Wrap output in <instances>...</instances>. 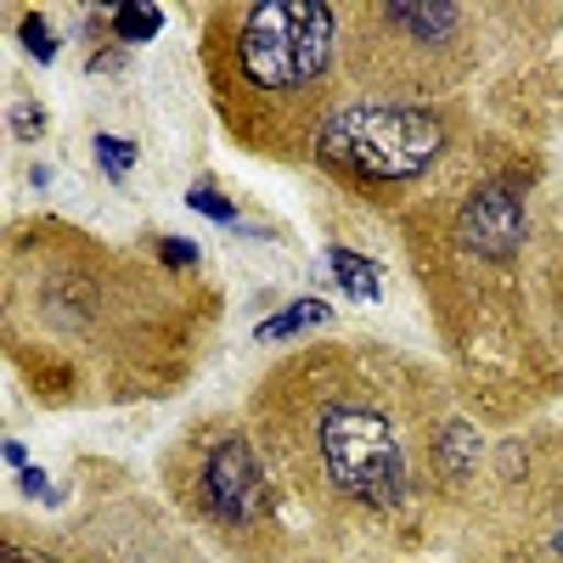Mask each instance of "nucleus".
Returning <instances> with one entry per match:
<instances>
[{
	"instance_id": "39448f33",
	"label": "nucleus",
	"mask_w": 563,
	"mask_h": 563,
	"mask_svg": "<svg viewBox=\"0 0 563 563\" xmlns=\"http://www.w3.org/2000/svg\"><path fill=\"white\" fill-rule=\"evenodd\" d=\"M456 231H462L467 249H479L490 260H507L512 249H519V238H525V203H519V192H512L507 180L479 186V192L462 203V225Z\"/></svg>"
},
{
	"instance_id": "423d86ee",
	"label": "nucleus",
	"mask_w": 563,
	"mask_h": 563,
	"mask_svg": "<svg viewBox=\"0 0 563 563\" xmlns=\"http://www.w3.org/2000/svg\"><path fill=\"white\" fill-rule=\"evenodd\" d=\"M327 265H333V276L344 282V294H355V299H378L384 276H378V265L361 260L355 249H333V254H327Z\"/></svg>"
},
{
	"instance_id": "1a4fd4ad",
	"label": "nucleus",
	"mask_w": 563,
	"mask_h": 563,
	"mask_svg": "<svg viewBox=\"0 0 563 563\" xmlns=\"http://www.w3.org/2000/svg\"><path fill=\"white\" fill-rule=\"evenodd\" d=\"M18 34H23V45H29V52H34L40 63H52V57H57V40H52V34H45V18H34V12H29Z\"/></svg>"
},
{
	"instance_id": "f8f14e48",
	"label": "nucleus",
	"mask_w": 563,
	"mask_h": 563,
	"mask_svg": "<svg viewBox=\"0 0 563 563\" xmlns=\"http://www.w3.org/2000/svg\"><path fill=\"white\" fill-rule=\"evenodd\" d=\"M164 260H169V265H198V243L169 238V243H164Z\"/></svg>"
},
{
	"instance_id": "7ed1b4c3",
	"label": "nucleus",
	"mask_w": 563,
	"mask_h": 563,
	"mask_svg": "<svg viewBox=\"0 0 563 563\" xmlns=\"http://www.w3.org/2000/svg\"><path fill=\"white\" fill-rule=\"evenodd\" d=\"M321 474L355 507H395L406 490V445L400 429L366 400H327L316 417Z\"/></svg>"
},
{
	"instance_id": "9d476101",
	"label": "nucleus",
	"mask_w": 563,
	"mask_h": 563,
	"mask_svg": "<svg viewBox=\"0 0 563 563\" xmlns=\"http://www.w3.org/2000/svg\"><path fill=\"white\" fill-rule=\"evenodd\" d=\"M186 203H192L198 214H214V220H238V209H231L214 186H192V198H186Z\"/></svg>"
},
{
	"instance_id": "9b49d317",
	"label": "nucleus",
	"mask_w": 563,
	"mask_h": 563,
	"mask_svg": "<svg viewBox=\"0 0 563 563\" xmlns=\"http://www.w3.org/2000/svg\"><path fill=\"white\" fill-rule=\"evenodd\" d=\"M97 153H102L108 175H124V169H130V158H135V147H130V141H113V135H102V141H97Z\"/></svg>"
},
{
	"instance_id": "f257e3e1",
	"label": "nucleus",
	"mask_w": 563,
	"mask_h": 563,
	"mask_svg": "<svg viewBox=\"0 0 563 563\" xmlns=\"http://www.w3.org/2000/svg\"><path fill=\"white\" fill-rule=\"evenodd\" d=\"M445 153V124L429 108H333L316 130V158L361 186H400L429 175V164Z\"/></svg>"
},
{
	"instance_id": "20e7f679",
	"label": "nucleus",
	"mask_w": 563,
	"mask_h": 563,
	"mask_svg": "<svg viewBox=\"0 0 563 563\" xmlns=\"http://www.w3.org/2000/svg\"><path fill=\"white\" fill-rule=\"evenodd\" d=\"M198 501H203V512H209L214 525H254V519H265L260 467H254V451H249L238 434H220V440L203 451Z\"/></svg>"
},
{
	"instance_id": "f03ea898",
	"label": "nucleus",
	"mask_w": 563,
	"mask_h": 563,
	"mask_svg": "<svg viewBox=\"0 0 563 563\" xmlns=\"http://www.w3.org/2000/svg\"><path fill=\"white\" fill-rule=\"evenodd\" d=\"M333 63V12L316 0H265L249 7L231 40V68L260 97H305Z\"/></svg>"
},
{
	"instance_id": "0eeeda50",
	"label": "nucleus",
	"mask_w": 563,
	"mask_h": 563,
	"mask_svg": "<svg viewBox=\"0 0 563 563\" xmlns=\"http://www.w3.org/2000/svg\"><path fill=\"white\" fill-rule=\"evenodd\" d=\"M333 321V310L327 305H294V310H282V316H271L265 327H260V339H288V333H305V327H327Z\"/></svg>"
},
{
	"instance_id": "6e6552de",
	"label": "nucleus",
	"mask_w": 563,
	"mask_h": 563,
	"mask_svg": "<svg viewBox=\"0 0 563 563\" xmlns=\"http://www.w3.org/2000/svg\"><path fill=\"white\" fill-rule=\"evenodd\" d=\"M113 29H119L124 40H147V34L164 29V12H158V7H135V0H124V7L113 12Z\"/></svg>"
},
{
	"instance_id": "ddd939ff",
	"label": "nucleus",
	"mask_w": 563,
	"mask_h": 563,
	"mask_svg": "<svg viewBox=\"0 0 563 563\" xmlns=\"http://www.w3.org/2000/svg\"><path fill=\"white\" fill-rule=\"evenodd\" d=\"M7 563H52V558H29V552H18V547H7Z\"/></svg>"
}]
</instances>
